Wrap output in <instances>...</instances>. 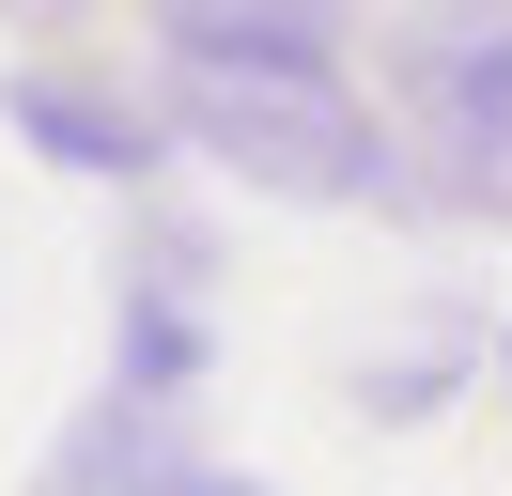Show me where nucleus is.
Here are the masks:
<instances>
[{"label": "nucleus", "instance_id": "obj_3", "mask_svg": "<svg viewBox=\"0 0 512 496\" xmlns=\"http://www.w3.org/2000/svg\"><path fill=\"white\" fill-rule=\"evenodd\" d=\"M0 124L47 155V171H78V186H125V202H156L171 186V109H156V78H125V62H16L0 78Z\"/></svg>", "mask_w": 512, "mask_h": 496}, {"label": "nucleus", "instance_id": "obj_5", "mask_svg": "<svg viewBox=\"0 0 512 496\" xmlns=\"http://www.w3.org/2000/svg\"><path fill=\"white\" fill-rule=\"evenodd\" d=\"M156 62H342L357 16H326V0H156Z\"/></svg>", "mask_w": 512, "mask_h": 496}, {"label": "nucleus", "instance_id": "obj_6", "mask_svg": "<svg viewBox=\"0 0 512 496\" xmlns=\"http://www.w3.org/2000/svg\"><path fill=\"white\" fill-rule=\"evenodd\" d=\"M466 372H497V310L450 295L404 357H357V419H373V434H419V419H450V403H466Z\"/></svg>", "mask_w": 512, "mask_h": 496}, {"label": "nucleus", "instance_id": "obj_4", "mask_svg": "<svg viewBox=\"0 0 512 496\" xmlns=\"http://www.w3.org/2000/svg\"><path fill=\"white\" fill-rule=\"evenodd\" d=\"M187 403H125V388H94L63 419V450L32 465V496H187Z\"/></svg>", "mask_w": 512, "mask_h": 496}, {"label": "nucleus", "instance_id": "obj_1", "mask_svg": "<svg viewBox=\"0 0 512 496\" xmlns=\"http://www.w3.org/2000/svg\"><path fill=\"white\" fill-rule=\"evenodd\" d=\"M156 109L187 155H218L249 202H311V217H435L404 124L357 93V62H156Z\"/></svg>", "mask_w": 512, "mask_h": 496}, {"label": "nucleus", "instance_id": "obj_8", "mask_svg": "<svg viewBox=\"0 0 512 496\" xmlns=\"http://www.w3.org/2000/svg\"><path fill=\"white\" fill-rule=\"evenodd\" d=\"M497 403H512V310H497Z\"/></svg>", "mask_w": 512, "mask_h": 496}, {"label": "nucleus", "instance_id": "obj_2", "mask_svg": "<svg viewBox=\"0 0 512 496\" xmlns=\"http://www.w3.org/2000/svg\"><path fill=\"white\" fill-rule=\"evenodd\" d=\"M202 372H218V217L156 186L109 233V388L125 403H202Z\"/></svg>", "mask_w": 512, "mask_h": 496}, {"label": "nucleus", "instance_id": "obj_7", "mask_svg": "<svg viewBox=\"0 0 512 496\" xmlns=\"http://www.w3.org/2000/svg\"><path fill=\"white\" fill-rule=\"evenodd\" d=\"M187 496H280V481H249V465H187Z\"/></svg>", "mask_w": 512, "mask_h": 496}]
</instances>
